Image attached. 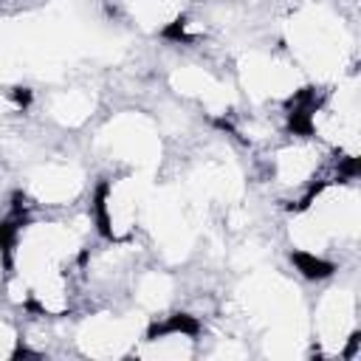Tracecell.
I'll list each match as a JSON object with an SVG mask.
<instances>
[{"mask_svg":"<svg viewBox=\"0 0 361 361\" xmlns=\"http://www.w3.org/2000/svg\"><path fill=\"white\" fill-rule=\"evenodd\" d=\"M290 262H293L296 271H302L307 279H324V276H330V274L336 271L333 262L316 257L313 251H293V254H290Z\"/></svg>","mask_w":361,"mask_h":361,"instance_id":"obj_1","label":"cell"}]
</instances>
